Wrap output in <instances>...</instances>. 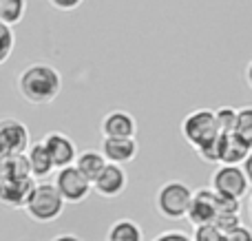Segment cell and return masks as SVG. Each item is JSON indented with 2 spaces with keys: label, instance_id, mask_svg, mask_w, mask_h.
I'll return each instance as SVG.
<instances>
[{
  "label": "cell",
  "instance_id": "6",
  "mask_svg": "<svg viewBox=\"0 0 252 241\" xmlns=\"http://www.w3.org/2000/svg\"><path fill=\"white\" fill-rule=\"evenodd\" d=\"M210 188L217 195H223V197L244 199L250 190L244 166H239V164H219L215 168V173L210 175Z\"/></svg>",
  "mask_w": 252,
  "mask_h": 241
},
{
  "label": "cell",
  "instance_id": "21",
  "mask_svg": "<svg viewBox=\"0 0 252 241\" xmlns=\"http://www.w3.org/2000/svg\"><path fill=\"white\" fill-rule=\"evenodd\" d=\"M13 47H16V35H13V27L0 20V66L11 58Z\"/></svg>",
  "mask_w": 252,
  "mask_h": 241
},
{
  "label": "cell",
  "instance_id": "28",
  "mask_svg": "<svg viewBox=\"0 0 252 241\" xmlns=\"http://www.w3.org/2000/svg\"><path fill=\"white\" fill-rule=\"evenodd\" d=\"M82 2L84 0H49V4L58 11H75L78 7H82Z\"/></svg>",
  "mask_w": 252,
  "mask_h": 241
},
{
  "label": "cell",
  "instance_id": "13",
  "mask_svg": "<svg viewBox=\"0 0 252 241\" xmlns=\"http://www.w3.org/2000/svg\"><path fill=\"white\" fill-rule=\"evenodd\" d=\"M102 155L106 157V162L113 164H130L139 153V146L135 137H102L100 146Z\"/></svg>",
  "mask_w": 252,
  "mask_h": 241
},
{
  "label": "cell",
  "instance_id": "24",
  "mask_svg": "<svg viewBox=\"0 0 252 241\" xmlns=\"http://www.w3.org/2000/svg\"><path fill=\"white\" fill-rule=\"evenodd\" d=\"M241 212H217V217H215L213 224L217 226L221 233H230L232 228H237V226H241Z\"/></svg>",
  "mask_w": 252,
  "mask_h": 241
},
{
  "label": "cell",
  "instance_id": "29",
  "mask_svg": "<svg viewBox=\"0 0 252 241\" xmlns=\"http://www.w3.org/2000/svg\"><path fill=\"white\" fill-rule=\"evenodd\" d=\"M241 166H244V173H246V177H248V184L252 188V151H250V155L246 157V162L241 164Z\"/></svg>",
  "mask_w": 252,
  "mask_h": 241
},
{
  "label": "cell",
  "instance_id": "4",
  "mask_svg": "<svg viewBox=\"0 0 252 241\" xmlns=\"http://www.w3.org/2000/svg\"><path fill=\"white\" fill-rule=\"evenodd\" d=\"M221 135L213 109H195L182 120V137L197 151L210 146Z\"/></svg>",
  "mask_w": 252,
  "mask_h": 241
},
{
  "label": "cell",
  "instance_id": "22",
  "mask_svg": "<svg viewBox=\"0 0 252 241\" xmlns=\"http://www.w3.org/2000/svg\"><path fill=\"white\" fill-rule=\"evenodd\" d=\"M237 113L239 109L235 106H219L215 111V118H217V126L221 133H232L237 128Z\"/></svg>",
  "mask_w": 252,
  "mask_h": 241
},
{
  "label": "cell",
  "instance_id": "10",
  "mask_svg": "<svg viewBox=\"0 0 252 241\" xmlns=\"http://www.w3.org/2000/svg\"><path fill=\"white\" fill-rule=\"evenodd\" d=\"M219 208H217V193L213 188H199L192 193L190 206H188L186 219L192 226H201V224H213L217 217Z\"/></svg>",
  "mask_w": 252,
  "mask_h": 241
},
{
  "label": "cell",
  "instance_id": "14",
  "mask_svg": "<svg viewBox=\"0 0 252 241\" xmlns=\"http://www.w3.org/2000/svg\"><path fill=\"white\" fill-rule=\"evenodd\" d=\"M217 149H219V164H239V166L246 162V157L252 151L235 131L221 133L217 140Z\"/></svg>",
  "mask_w": 252,
  "mask_h": 241
},
{
  "label": "cell",
  "instance_id": "8",
  "mask_svg": "<svg viewBox=\"0 0 252 241\" xmlns=\"http://www.w3.org/2000/svg\"><path fill=\"white\" fill-rule=\"evenodd\" d=\"M128 186V175H126L122 164L106 162V166L100 171V175L93 180V190L104 199H115L126 190Z\"/></svg>",
  "mask_w": 252,
  "mask_h": 241
},
{
  "label": "cell",
  "instance_id": "17",
  "mask_svg": "<svg viewBox=\"0 0 252 241\" xmlns=\"http://www.w3.org/2000/svg\"><path fill=\"white\" fill-rule=\"evenodd\" d=\"M106 241H144V230L137 221L122 217L109 226Z\"/></svg>",
  "mask_w": 252,
  "mask_h": 241
},
{
  "label": "cell",
  "instance_id": "15",
  "mask_svg": "<svg viewBox=\"0 0 252 241\" xmlns=\"http://www.w3.org/2000/svg\"><path fill=\"white\" fill-rule=\"evenodd\" d=\"M27 153V159H29V168H31V175L35 177V180H47L49 175H51L53 171H56V164H53L51 155H49V151L44 149L42 140L40 142H33V144H29V149L25 151Z\"/></svg>",
  "mask_w": 252,
  "mask_h": 241
},
{
  "label": "cell",
  "instance_id": "7",
  "mask_svg": "<svg viewBox=\"0 0 252 241\" xmlns=\"http://www.w3.org/2000/svg\"><path fill=\"white\" fill-rule=\"evenodd\" d=\"M35 184H38V180L33 175L0 180V204L11 208V211H25Z\"/></svg>",
  "mask_w": 252,
  "mask_h": 241
},
{
  "label": "cell",
  "instance_id": "9",
  "mask_svg": "<svg viewBox=\"0 0 252 241\" xmlns=\"http://www.w3.org/2000/svg\"><path fill=\"white\" fill-rule=\"evenodd\" d=\"M31 144L29 128L16 118L0 120V151L2 153H25Z\"/></svg>",
  "mask_w": 252,
  "mask_h": 241
},
{
  "label": "cell",
  "instance_id": "26",
  "mask_svg": "<svg viewBox=\"0 0 252 241\" xmlns=\"http://www.w3.org/2000/svg\"><path fill=\"white\" fill-rule=\"evenodd\" d=\"M226 241H252V230L248 226H237L230 233H226Z\"/></svg>",
  "mask_w": 252,
  "mask_h": 241
},
{
  "label": "cell",
  "instance_id": "32",
  "mask_svg": "<svg viewBox=\"0 0 252 241\" xmlns=\"http://www.w3.org/2000/svg\"><path fill=\"white\" fill-rule=\"evenodd\" d=\"M250 217H252V199H250Z\"/></svg>",
  "mask_w": 252,
  "mask_h": 241
},
{
  "label": "cell",
  "instance_id": "20",
  "mask_svg": "<svg viewBox=\"0 0 252 241\" xmlns=\"http://www.w3.org/2000/svg\"><path fill=\"white\" fill-rule=\"evenodd\" d=\"M235 133L252 149V106H241L237 113V128Z\"/></svg>",
  "mask_w": 252,
  "mask_h": 241
},
{
  "label": "cell",
  "instance_id": "30",
  "mask_svg": "<svg viewBox=\"0 0 252 241\" xmlns=\"http://www.w3.org/2000/svg\"><path fill=\"white\" fill-rule=\"evenodd\" d=\"M51 241H82L78 237V235H73V233H60V235H56Z\"/></svg>",
  "mask_w": 252,
  "mask_h": 241
},
{
  "label": "cell",
  "instance_id": "31",
  "mask_svg": "<svg viewBox=\"0 0 252 241\" xmlns=\"http://www.w3.org/2000/svg\"><path fill=\"white\" fill-rule=\"evenodd\" d=\"M246 84H248L252 91V60L248 62V66H246Z\"/></svg>",
  "mask_w": 252,
  "mask_h": 241
},
{
  "label": "cell",
  "instance_id": "19",
  "mask_svg": "<svg viewBox=\"0 0 252 241\" xmlns=\"http://www.w3.org/2000/svg\"><path fill=\"white\" fill-rule=\"evenodd\" d=\"M27 11V0H0V20L7 25H18L22 22Z\"/></svg>",
  "mask_w": 252,
  "mask_h": 241
},
{
  "label": "cell",
  "instance_id": "27",
  "mask_svg": "<svg viewBox=\"0 0 252 241\" xmlns=\"http://www.w3.org/2000/svg\"><path fill=\"white\" fill-rule=\"evenodd\" d=\"M153 241H192V237L186 235L184 230H164V233H159Z\"/></svg>",
  "mask_w": 252,
  "mask_h": 241
},
{
  "label": "cell",
  "instance_id": "16",
  "mask_svg": "<svg viewBox=\"0 0 252 241\" xmlns=\"http://www.w3.org/2000/svg\"><path fill=\"white\" fill-rule=\"evenodd\" d=\"M27 175H31L27 153H2L0 151V180L27 177Z\"/></svg>",
  "mask_w": 252,
  "mask_h": 241
},
{
  "label": "cell",
  "instance_id": "23",
  "mask_svg": "<svg viewBox=\"0 0 252 241\" xmlns=\"http://www.w3.org/2000/svg\"><path fill=\"white\" fill-rule=\"evenodd\" d=\"M192 241H226V233H221L215 224H201L195 226Z\"/></svg>",
  "mask_w": 252,
  "mask_h": 241
},
{
  "label": "cell",
  "instance_id": "25",
  "mask_svg": "<svg viewBox=\"0 0 252 241\" xmlns=\"http://www.w3.org/2000/svg\"><path fill=\"white\" fill-rule=\"evenodd\" d=\"M217 208L219 212H241V199L217 195Z\"/></svg>",
  "mask_w": 252,
  "mask_h": 241
},
{
  "label": "cell",
  "instance_id": "2",
  "mask_svg": "<svg viewBox=\"0 0 252 241\" xmlns=\"http://www.w3.org/2000/svg\"><path fill=\"white\" fill-rule=\"evenodd\" d=\"M64 206H66V202L62 199L56 184L40 180L35 184L33 193H31L29 202H27L25 212L35 224H51V221H56L64 212Z\"/></svg>",
  "mask_w": 252,
  "mask_h": 241
},
{
  "label": "cell",
  "instance_id": "11",
  "mask_svg": "<svg viewBox=\"0 0 252 241\" xmlns=\"http://www.w3.org/2000/svg\"><path fill=\"white\" fill-rule=\"evenodd\" d=\"M42 144H44V149L49 151V155H51L53 164H56V171L62 166L75 164L78 146H75V142L71 140L69 135H64V133H60V131H51L42 137Z\"/></svg>",
  "mask_w": 252,
  "mask_h": 241
},
{
  "label": "cell",
  "instance_id": "3",
  "mask_svg": "<svg viewBox=\"0 0 252 241\" xmlns=\"http://www.w3.org/2000/svg\"><path fill=\"white\" fill-rule=\"evenodd\" d=\"M192 193H195V190H192L186 181H179V180L166 181L155 193V211L168 221L186 219Z\"/></svg>",
  "mask_w": 252,
  "mask_h": 241
},
{
  "label": "cell",
  "instance_id": "12",
  "mask_svg": "<svg viewBox=\"0 0 252 241\" xmlns=\"http://www.w3.org/2000/svg\"><path fill=\"white\" fill-rule=\"evenodd\" d=\"M100 133L102 137H135L137 135V120L128 111H109L100 122Z\"/></svg>",
  "mask_w": 252,
  "mask_h": 241
},
{
  "label": "cell",
  "instance_id": "18",
  "mask_svg": "<svg viewBox=\"0 0 252 241\" xmlns=\"http://www.w3.org/2000/svg\"><path fill=\"white\" fill-rule=\"evenodd\" d=\"M75 166L93 181L97 175H100L102 168L106 166V157L102 155V151H84V153H78Z\"/></svg>",
  "mask_w": 252,
  "mask_h": 241
},
{
  "label": "cell",
  "instance_id": "1",
  "mask_svg": "<svg viewBox=\"0 0 252 241\" xmlns=\"http://www.w3.org/2000/svg\"><path fill=\"white\" fill-rule=\"evenodd\" d=\"M16 87L25 102L33 106H44L58 100L62 91V75L56 66L47 62H33L20 71Z\"/></svg>",
  "mask_w": 252,
  "mask_h": 241
},
{
  "label": "cell",
  "instance_id": "5",
  "mask_svg": "<svg viewBox=\"0 0 252 241\" xmlns=\"http://www.w3.org/2000/svg\"><path fill=\"white\" fill-rule=\"evenodd\" d=\"M53 184L60 190L62 199L66 204H82L93 193V181L75 164L58 168L56 177H53Z\"/></svg>",
  "mask_w": 252,
  "mask_h": 241
}]
</instances>
